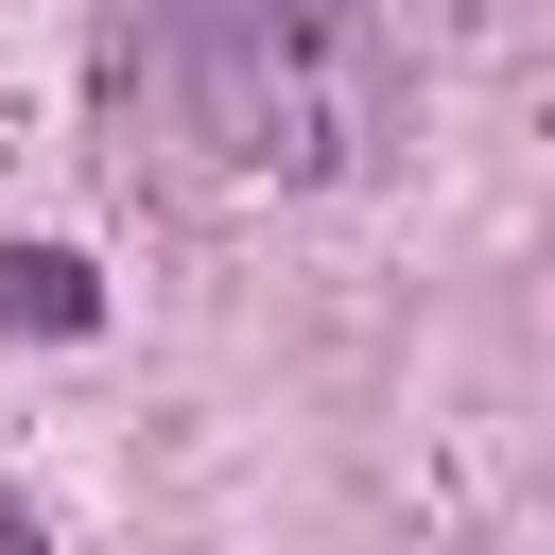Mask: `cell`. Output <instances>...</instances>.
<instances>
[{
	"instance_id": "cell-1",
	"label": "cell",
	"mask_w": 555,
	"mask_h": 555,
	"mask_svg": "<svg viewBox=\"0 0 555 555\" xmlns=\"http://www.w3.org/2000/svg\"><path fill=\"white\" fill-rule=\"evenodd\" d=\"M156 104L225 173H364L399 139V0H139Z\"/></svg>"
},
{
	"instance_id": "cell-2",
	"label": "cell",
	"mask_w": 555,
	"mask_h": 555,
	"mask_svg": "<svg viewBox=\"0 0 555 555\" xmlns=\"http://www.w3.org/2000/svg\"><path fill=\"white\" fill-rule=\"evenodd\" d=\"M0 312L17 330H87V260H0Z\"/></svg>"
}]
</instances>
